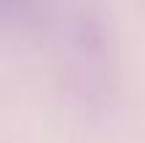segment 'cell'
I'll use <instances>...</instances> for the list:
<instances>
[{
  "label": "cell",
  "instance_id": "cell-1",
  "mask_svg": "<svg viewBox=\"0 0 145 143\" xmlns=\"http://www.w3.org/2000/svg\"><path fill=\"white\" fill-rule=\"evenodd\" d=\"M32 0H0V14L5 16H24L30 14Z\"/></svg>",
  "mask_w": 145,
  "mask_h": 143
}]
</instances>
